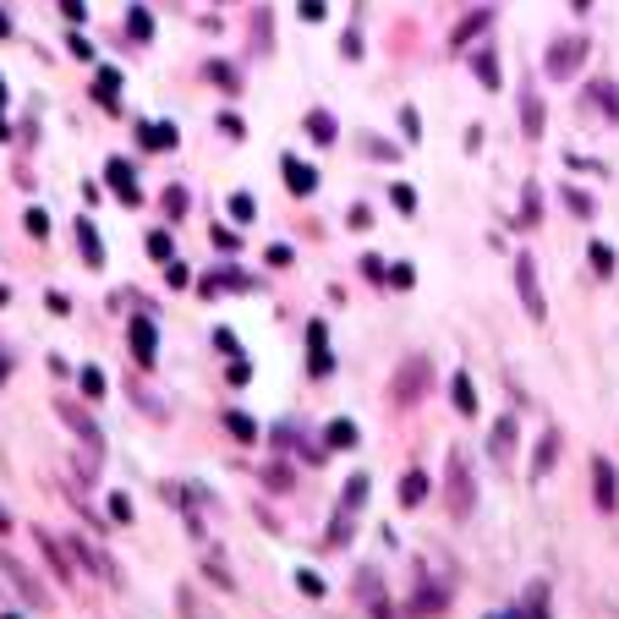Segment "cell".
I'll use <instances>...</instances> for the list:
<instances>
[{
  "label": "cell",
  "instance_id": "cell-1",
  "mask_svg": "<svg viewBox=\"0 0 619 619\" xmlns=\"http://www.w3.org/2000/svg\"><path fill=\"white\" fill-rule=\"evenodd\" d=\"M586 50H592V44H586L581 34H570V39H553L548 60H543V72H548V77H575V67L586 60Z\"/></svg>",
  "mask_w": 619,
  "mask_h": 619
},
{
  "label": "cell",
  "instance_id": "cell-2",
  "mask_svg": "<svg viewBox=\"0 0 619 619\" xmlns=\"http://www.w3.org/2000/svg\"><path fill=\"white\" fill-rule=\"evenodd\" d=\"M515 290H520V302H527V318H543V313H548L543 285H537V258H532V252L515 258Z\"/></svg>",
  "mask_w": 619,
  "mask_h": 619
},
{
  "label": "cell",
  "instance_id": "cell-3",
  "mask_svg": "<svg viewBox=\"0 0 619 619\" xmlns=\"http://www.w3.org/2000/svg\"><path fill=\"white\" fill-rule=\"evenodd\" d=\"M472 504H477V488H472V477H466V455H449V510L466 515Z\"/></svg>",
  "mask_w": 619,
  "mask_h": 619
},
{
  "label": "cell",
  "instance_id": "cell-4",
  "mask_svg": "<svg viewBox=\"0 0 619 619\" xmlns=\"http://www.w3.org/2000/svg\"><path fill=\"white\" fill-rule=\"evenodd\" d=\"M428 378H433V362H428V356H411V362L395 373V395L401 401H417V389L428 384Z\"/></svg>",
  "mask_w": 619,
  "mask_h": 619
},
{
  "label": "cell",
  "instance_id": "cell-5",
  "mask_svg": "<svg viewBox=\"0 0 619 619\" xmlns=\"http://www.w3.org/2000/svg\"><path fill=\"white\" fill-rule=\"evenodd\" d=\"M126 340H132V356H138L143 368L159 356V329H154L148 318H132V323H126Z\"/></svg>",
  "mask_w": 619,
  "mask_h": 619
},
{
  "label": "cell",
  "instance_id": "cell-6",
  "mask_svg": "<svg viewBox=\"0 0 619 619\" xmlns=\"http://www.w3.org/2000/svg\"><path fill=\"white\" fill-rule=\"evenodd\" d=\"M592 499H598V510H614L619 504V477H614V466L603 461V455L592 461Z\"/></svg>",
  "mask_w": 619,
  "mask_h": 619
},
{
  "label": "cell",
  "instance_id": "cell-7",
  "mask_svg": "<svg viewBox=\"0 0 619 619\" xmlns=\"http://www.w3.org/2000/svg\"><path fill=\"white\" fill-rule=\"evenodd\" d=\"M105 181H110V192H115L121 203H143V192H138L132 165H126V159H110V165H105Z\"/></svg>",
  "mask_w": 619,
  "mask_h": 619
},
{
  "label": "cell",
  "instance_id": "cell-8",
  "mask_svg": "<svg viewBox=\"0 0 619 619\" xmlns=\"http://www.w3.org/2000/svg\"><path fill=\"white\" fill-rule=\"evenodd\" d=\"M472 72H477V83H482L488 93H499V83H504V72H499V50H494V44H482V50L472 55Z\"/></svg>",
  "mask_w": 619,
  "mask_h": 619
},
{
  "label": "cell",
  "instance_id": "cell-9",
  "mask_svg": "<svg viewBox=\"0 0 619 619\" xmlns=\"http://www.w3.org/2000/svg\"><path fill=\"white\" fill-rule=\"evenodd\" d=\"M280 171H285V186L297 192V198H307V192L318 186V171H313V165H302L297 154H285V159H280Z\"/></svg>",
  "mask_w": 619,
  "mask_h": 619
},
{
  "label": "cell",
  "instance_id": "cell-10",
  "mask_svg": "<svg viewBox=\"0 0 619 619\" xmlns=\"http://www.w3.org/2000/svg\"><path fill=\"white\" fill-rule=\"evenodd\" d=\"M93 99H99L105 110H121V72L115 67H99V77H93Z\"/></svg>",
  "mask_w": 619,
  "mask_h": 619
},
{
  "label": "cell",
  "instance_id": "cell-11",
  "mask_svg": "<svg viewBox=\"0 0 619 619\" xmlns=\"http://www.w3.org/2000/svg\"><path fill=\"white\" fill-rule=\"evenodd\" d=\"M307 345H313V373L323 378V373L335 368V356H329V335H323V323H318V318L307 323Z\"/></svg>",
  "mask_w": 619,
  "mask_h": 619
},
{
  "label": "cell",
  "instance_id": "cell-12",
  "mask_svg": "<svg viewBox=\"0 0 619 619\" xmlns=\"http://www.w3.org/2000/svg\"><path fill=\"white\" fill-rule=\"evenodd\" d=\"M138 143L143 148H176V126L171 121H143L138 126Z\"/></svg>",
  "mask_w": 619,
  "mask_h": 619
},
{
  "label": "cell",
  "instance_id": "cell-13",
  "mask_svg": "<svg viewBox=\"0 0 619 619\" xmlns=\"http://www.w3.org/2000/svg\"><path fill=\"white\" fill-rule=\"evenodd\" d=\"M488 22H494V12H488V6H482V12H472L461 28H455V39H449V44H455V50H466L477 34H488Z\"/></svg>",
  "mask_w": 619,
  "mask_h": 619
},
{
  "label": "cell",
  "instance_id": "cell-14",
  "mask_svg": "<svg viewBox=\"0 0 619 619\" xmlns=\"http://www.w3.org/2000/svg\"><path fill=\"white\" fill-rule=\"evenodd\" d=\"M543 121H548L543 99L537 93H520V126H527V138H543Z\"/></svg>",
  "mask_w": 619,
  "mask_h": 619
},
{
  "label": "cell",
  "instance_id": "cell-15",
  "mask_svg": "<svg viewBox=\"0 0 619 619\" xmlns=\"http://www.w3.org/2000/svg\"><path fill=\"white\" fill-rule=\"evenodd\" d=\"M307 138H313V143H335V138H340L335 115H329V110H307Z\"/></svg>",
  "mask_w": 619,
  "mask_h": 619
},
{
  "label": "cell",
  "instance_id": "cell-16",
  "mask_svg": "<svg viewBox=\"0 0 619 619\" xmlns=\"http://www.w3.org/2000/svg\"><path fill=\"white\" fill-rule=\"evenodd\" d=\"M449 401H455V411H461V417H472V411H477V389H472V373H455V384H449Z\"/></svg>",
  "mask_w": 619,
  "mask_h": 619
},
{
  "label": "cell",
  "instance_id": "cell-17",
  "mask_svg": "<svg viewBox=\"0 0 619 619\" xmlns=\"http://www.w3.org/2000/svg\"><path fill=\"white\" fill-rule=\"evenodd\" d=\"M553 461H559V433H543V444H537V455H532V477H548Z\"/></svg>",
  "mask_w": 619,
  "mask_h": 619
},
{
  "label": "cell",
  "instance_id": "cell-18",
  "mask_svg": "<svg viewBox=\"0 0 619 619\" xmlns=\"http://www.w3.org/2000/svg\"><path fill=\"white\" fill-rule=\"evenodd\" d=\"M77 242H83V258H88V269H99V264H105V247H99V231H93L88 219H77Z\"/></svg>",
  "mask_w": 619,
  "mask_h": 619
},
{
  "label": "cell",
  "instance_id": "cell-19",
  "mask_svg": "<svg viewBox=\"0 0 619 619\" xmlns=\"http://www.w3.org/2000/svg\"><path fill=\"white\" fill-rule=\"evenodd\" d=\"M422 499H428V477H422V472H406V477H401V504L417 510Z\"/></svg>",
  "mask_w": 619,
  "mask_h": 619
},
{
  "label": "cell",
  "instance_id": "cell-20",
  "mask_svg": "<svg viewBox=\"0 0 619 619\" xmlns=\"http://www.w3.org/2000/svg\"><path fill=\"white\" fill-rule=\"evenodd\" d=\"M34 537H39V548H44V559H50V570H55L60 581H72L77 570L67 565V553H60V548H55V537H50V532H34Z\"/></svg>",
  "mask_w": 619,
  "mask_h": 619
},
{
  "label": "cell",
  "instance_id": "cell-21",
  "mask_svg": "<svg viewBox=\"0 0 619 619\" xmlns=\"http://www.w3.org/2000/svg\"><path fill=\"white\" fill-rule=\"evenodd\" d=\"M323 439H329L335 449H356V422L351 417H335L329 428H323Z\"/></svg>",
  "mask_w": 619,
  "mask_h": 619
},
{
  "label": "cell",
  "instance_id": "cell-22",
  "mask_svg": "<svg viewBox=\"0 0 619 619\" xmlns=\"http://www.w3.org/2000/svg\"><path fill=\"white\" fill-rule=\"evenodd\" d=\"M515 225H527V231H532V225H543V192H537V186L520 192V219H515Z\"/></svg>",
  "mask_w": 619,
  "mask_h": 619
},
{
  "label": "cell",
  "instance_id": "cell-23",
  "mask_svg": "<svg viewBox=\"0 0 619 619\" xmlns=\"http://www.w3.org/2000/svg\"><path fill=\"white\" fill-rule=\"evenodd\" d=\"M60 417H67V422H72V428H77V433H83V439H88L93 449H99V439H105V433H99V428H93V422H88V417H83V411H77L72 401H60Z\"/></svg>",
  "mask_w": 619,
  "mask_h": 619
},
{
  "label": "cell",
  "instance_id": "cell-24",
  "mask_svg": "<svg viewBox=\"0 0 619 619\" xmlns=\"http://www.w3.org/2000/svg\"><path fill=\"white\" fill-rule=\"evenodd\" d=\"M0 570H12V581H17V586H22V598H34V603H39V608H44V603H50V598H44V586H39V581H34V575H28V570H22V565H12V559H6V565H0Z\"/></svg>",
  "mask_w": 619,
  "mask_h": 619
},
{
  "label": "cell",
  "instance_id": "cell-25",
  "mask_svg": "<svg viewBox=\"0 0 619 619\" xmlns=\"http://www.w3.org/2000/svg\"><path fill=\"white\" fill-rule=\"evenodd\" d=\"M510 444H515V417H499V422H494V439H488V449H494L499 461H504Z\"/></svg>",
  "mask_w": 619,
  "mask_h": 619
},
{
  "label": "cell",
  "instance_id": "cell-26",
  "mask_svg": "<svg viewBox=\"0 0 619 619\" xmlns=\"http://www.w3.org/2000/svg\"><path fill=\"white\" fill-rule=\"evenodd\" d=\"M209 77H214L225 93H242V77H236V67H231V60H209Z\"/></svg>",
  "mask_w": 619,
  "mask_h": 619
},
{
  "label": "cell",
  "instance_id": "cell-27",
  "mask_svg": "<svg viewBox=\"0 0 619 619\" xmlns=\"http://www.w3.org/2000/svg\"><path fill=\"white\" fill-rule=\"evenodd\" d=\"M225 428H231L242 444H252V439H258V422H252L247 411H225Z\"/></svg>",
  "mask_w": 619,
  "mask_h": 619
},
{
  "label": "cell",
  "instance_id": "cell-28",
  "mask_svg": "<svg viewBox=\"0 0 619 619\" xmlns=\"http://www.w3.org/2000/svg\"><path fill=\"white\" fill-rule=\"evenodd\" d=\"M126 34H132L138 44H148V34H154V22H148V12H143V6H132V12H126Z\"/></svg>",
  "mask_w": 619,
  "mask_h": 619
},
{
  "label": "cell",
  "instance_id": "cell-29",
  "mask_svg": "<svg viewBox=\"0 0 619 619\" xmlns=\"http://www.w3.org/2000/svg\"><path fill=\"white\" fill-rule=\"evenodd\" d=\"M231 219H236V225H252V219H258L252 192H236V198H231Z\"/></svg>",
  "mask_w": 619,
  "mask_h": 619
},
{
  "label": "cell",
  "instance_id": "cell-30",
  "mask_svg": "<svg viewBox=\"0 0 619 619\" xmlns=\"http://www.w3.org/2000/svg\"><path fill=\"white\" fill-rule=\"evenodd\" d=\"M586 258H592V269H598L603 280L614 274V247H608V242H592V252H586Z\"/></svg>",
  "mask_w": 619,
  "mask_h": 619
},
{
  "label": "cell",
  "instance_id": "cell-31",
  "mask_svg": "<svg viewBox=\"0 0 619 619\" xmlns=\"http://www.w3.org/2000/svg\"><path fill=\"white\" fill-rule=\"evenodd\" d=\"M592 105H603V110L619 121V93H614V83H592Z\"/></svg>",
  "mask_w": 619,
  "mask_h": 619
},
{
  "label": "cell",
  "instance_id": "cell-32",
  "mask_svg": "<svg viewBox=\"0 0 619 619\" xmlns=\"http://www.w3.org/2000/svg\"><path fill=\"white\" fill-rule=\"evenodd\" d=\"M77 378H83V395H88V401H105V373H99V368H83Z\"/></svg>",
  "mask_w": 619,
  "mask_h": 619
},
{
  "label": "cell",
  "instance_id": "cell-33",
  "mask_svg": "<svg viewBox=\"0 0 619 619\" xmlns=\"http://www.w3.org/2000/svg\"><path fill=\"white\" fill-rule=\"evenodd\" d=\"M110 520H121V527H132V499H126V494H110Z\"/></svg>",
  "mask_w": 619,
  "mask_h": 619
},
{
  "label": "cell",
  "instance_id": "cell-34",
  "mask_svg": "<svg viewBox=\"0 0 619 619\" xmlns=\"http://www.w3.org/2000/svg\"><path fill=\"white\" fill-rule=\"evenodd\" d=\"M565 203L581 214V219H592V198H586V192H575V186H565Z\"/></svg>",
  "mask_w": 619,
  "mask_h": 619
},
{
  "label": "cell",
  "instance_id": "cell-35",
  "mask_svg": "<svg viewBox=\"0 0 619 619\" xmlns=\"http://www.w3.org/2000/svg\"><path fill=\"white\" fill-rule=\"evenodd\" d=\"M389 198H395L401 214H417V192H411V186H389Z\"/></svg>",
  "mask_w": 619,
  "mask_h": 619
},
{
  "label": "cell",
  "instance_id": "cell-36",
  "mask_svg": "<svg viewBox=\"0 0 619 619\" xmlns=\"http://www.w3.org/2000/svg\"><path fill=\"white\" fill-rule=\"evenodd\" d=\"M401 132H406V138H411V143H417V138H422V115H417V110H411V105H406V110H401Z\"/></svg>",
  "mask_w": 619,
  "mask_h": 619
},
{
  "label": "cell",
  "instance_id": "cell-37",
  "mask_svg": "<svg viewBox=\"0 0 619 619\" xmlns=\"http://www.w3.org/2000/svg\"><path fill=\"white\" fill-rule=\"evenodd\" d=\"M368 499V477H351V488H345V510H356Z\"/></svg>",
  "mask_w": 619,
  "mask_h": 619
},
{
  "label": "cell",
  "instance_id": "cell-38",
  "mask_svg": "<svg viewBox=\"0 0 619 619\" xmlns=\"http://www.w3.org/2000/svg\"><path fill=\"white\" fill-rule=\"evenodd\" d=\"M50 231V214L44 209H28V236H44Z\"/></svg>",
  "mask_w": 619,
  "mask_h": 619
},
{
  "label": "cell",
  "instance_id": "cell-39",
  "mask_svg": "<svg viewBox=\"0 0 619 619\" xmlns=\"http://www.w3.org/2000/svg\"><path fill=\"white\" fill-rule=\"evenodd\" d=\"M165 209H171V214H176V219H181V214H186V192H181V186H171V192H165Z\"/></svg>",
  "mask_w": 619,
  "mask_h": 619
},
{
  "label": "cell",
  "instance_id": "cell-40",
  "mask_svg": "<svg viewBox=\"0 0 619 619\" xmlns=\"http://www.w3.org/2000/svg\"><path fill=\"white\" fill-rule=\"evenodd\" d=\"M148 252H154V258H171V236L154 231V236H148Z\"/></svg>",
  "mask_w": 619,
  "mask_h": 619
},
{
  "label": "cell",
  "instance_id": "cell-41",
  "mask_svg": "<svg viewBox=\"0 0 619 619\" xmlns=\"http://www.w3.org/2000/svg\"><path fill=\"white\" fill-rule=\"evenodd\" d=\"M411 280H417V274H411V264H395V269H389V285H401V290H406Z\"/></svg>",
  "mask_w": 619,
  "mask_h": 619
},
{
  "label": "cell",
  "instance_id": "cell-42",
  "mask_svg": "<svg viewBox=\"0 0 619 619\" xmlns=\"http://www.w3.org/2000/svg\"><path fill=\"white\" fill-rule=\"evenodd\" d=\"M67 44H72V55H77V60H93V44H88V39H83V34H72V39H67Z\"/></svg>",
  "mask_w": 619,
  "mask_h": 619
},
{
  "label": "cell",
  "instance_id": "cell-43",
  "mask_svg": "<svg viewBox=\"0 0 619 619\" xmlns=\"http://www.w3.org/2000/svg\"><path fill=\"white\" fill-rule=\"evenodd\" d=\"M269 264H274V269H285V264H290V247H285V242H274V247H269Z\"/></svg>",
  "mask_w": 619,
  "mask_h": 619
},
{
  "label": "cell",
  "instance_id": "cell-44",
  "mask_svg": "<svg viewBox=\"0 0 619 619\" xmlns=\"http://www.w3.org/2000/svg\"><path fill=\"white\" fill-rule=\"evenodd\" d=\"M362 269H368V280H384L389 269H384V258H362Z\"/></svg>",
  "mask_w": 619,
  "mask_h": 619
},
{
  "label": "cell",
  "instance_id": "cell-45",
  "mask_svg": "<svg viewBox=\"0 0 619 619\" xmlns=\"http://www.w3.org/2000/svg\"><path fill=\"white\" fill-rule=\"evenodd\" d=\"M302 17H313V22H318V17H323V0H302Z\"/></svg>",
  "mask_w": 619,
  "mask_h": 619
},
{
  "label": "cell",
  "instance_id": "cell-46",
  "mask_svg": "<svg viewBox=\"0 0 619 619\" xmlns=\"http://www.w3.org/2000/svg\"><path fill=\"white\" fill-rule=\"evenodd\" d=\"M0 532H12V515H6V504H0Z\"/></svg>",
  "mask_w": 619,
  "mask_h": 619
},
{
  "label": "cell",
  "instance_id": "cell-47",
  "mask_svg": "<svg viewBox=\"0 0 619 619\" xmlns=\"http://www.w3.org/2000/svg\"><path fill=\"white\" fill-rule=\"evenodd\" d=\"M6 302H12V290H6V285H0V307H6Z\"/></svg>",
  "mask_w": 619,
  "mask_h": 619
},
{
  "label": "cell",
  "instance_id": "cell-48",
  "mask_svg": "<svg viewBox=\"0 0 619 619\" xmlns=\"http://www.w3.org/2000/svg\"><path fill=\"white\" fill-rule=\"evenodd\" d=\"M570 6H575V12H586V6H592V0H570Z\"/></svg>",
  "mask_w": 619,
  "mask_h": 619
},
{
  "label": "cell",
  "instance_id": "cell-49",
  "mask_svg": "<svg viewBox=\"0 0 619 619\" xmlns=\"http://www.w3.org/2000/svg\"><path fill=\"white\" fill-rule=\"evenodd\" d=\"M494 619H520V614H494Z\"/></svg>",
  "mask_w": 619,
  "mask_h": 619
},
{
  "label": "cell",
  "instance_id": "cell-50",
  "mask_svg": "<svg viewBox=\"0 0 619 619\" xmlns=\"http://www.w3.org/2000/svg\"><path fill=\"white\" fill-rule=\"evenodd\" d=\"M0 105H6V83H0Z\"/></svg>",
  "mask_w": 619,
  "mask_h": 619
},
{
  "label": "cell",
  "instance_id": "cell-51",
  "mask_svg": "<svg viewBox=\"0 0 619 619\" xmlns=\"http://www.w3.org/2000/svg\"><path fill=\"white\" fill-rule=\"evenodd\" d=\"M0 619H22V614H0Z\"/></svg>",
  "mask_w": 619,
  "mask_h": 619
}]
</instances>
